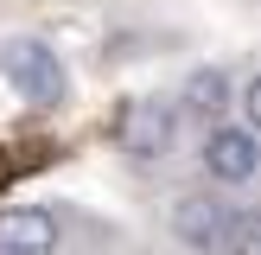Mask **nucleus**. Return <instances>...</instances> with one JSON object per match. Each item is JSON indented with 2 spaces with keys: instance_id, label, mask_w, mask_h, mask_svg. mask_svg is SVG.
<instances>
[{
  "instance_id": "f257e3e1",
  "label": "nucleus",
  "mask_w": 261,
  "mask_h": 255,
  "mask_svg": "<svg viewBox=\"0 0 261 255\" xmlns=\"http://www.w3.org/2000/svg\"><path fill=\"white\" fill-rule=\"evenodd\" d=\"M0 76H7L25 102H38V109H58V102L70 96L64 58L45 45V38H7V45H0Z\"/></svg>"
},
{
  "instance_id": "f03ea898",
  "label": "nucleus",
  "mask_w": 261,
  "mask_h": 255,
  "mask_svg": "<svg viewBox=\"0 0 261 255\" xmlns=\"http://www.w3.org/2000/svg\"><path fill=\"white\" fill-rule=\"evenodd\" d=\"M198 160H204V172H211L217 185H249L255 166H261V140H255V128H242V121H217V128H204Z\"/></svg>"
},
{
  "instance_id": "7ed1b4c3",
  "label": "nucleus",
  "mask_w": 261,
  "mask_h": 255,
  "mask_svg": "<svg viewBox=\"0 0 261 255\" xmlns=\"http://www.w3.org/2000/svg\"><path fill=\"white\" fill-rule=\"evenodd\" d=\"M172 134H178V109H172V102H160V96H147V102L127 109L121 147H127V160H134V166H160L166 153H172Z\"/></svg>"
},
{
  "instance_id": "20e7f679",
  "label": "nucleus",
  "mask_w": 261,
  "mask_h": 255,
  "mask_svg": "<svg viewBox=\"0 0 261 255\" xmlns=\"http://www.w3.org/2000/svg\"><path fill=\"white\" fill-rule=\"evenodd\" d=\"M58 217L45 204H7L0 211V255H58Z\"/></svg>"
},
{
  "instance_id": "39448f33",
  "label": "nucleus",
  "mask_w": 261,
  "mask_h": 255,
  "mask_svg": "<svg viewBox=\"0 0 261 255\" xmlns=\"http://www.w3.org/2000/svg\"><path fill=\"white\" fill-rule=\"evenodd\" d=\"M223 217H229L223 198H211V191H185V198L172 204V236L185 242V249H198V255H217Z\"/></svg>"
},
{
  "instance_id": "423d86ee",
  "label": "nucleus",
  "mask_w": 261,
  "mask_h": 255,
  "mask_svg": "<svg viewBox=\"0 0 261 255\" xmlns=\"http://www.w3.org/2000/svg\"><path fill=\"white\" fill-rule=\"evenodd\" d=\"M229 102H236V83H229V70H223V64H198V70L185 76V89H178V102H172V109L198 115L204 128H217V121L229 115Z\"/></svg>"
},
{
  "instance_id": "0eeeda50",
  "label": "nucleus",
  "mask_w": 261,
  "mask_h": 255,
  "mask_svg": "<svg viewBox=\"0 0 261 255\" xmlns=\"http://www.w3.org/2000/svg\"><path fill=\"white\" fill-rule=\"evenodd\" d=\"M217 255H261V217L249 204H229L223 236H217Z\"/></svg>"
}]
</instances>
